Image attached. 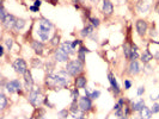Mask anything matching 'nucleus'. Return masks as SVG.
Here are the masks:
<instances>
[{
  "label": "nucleus",
  "instance_id": "obj_7",
  "mask_svg": "<svg viewBox=\"0 0 159 119\" xmlns=\"http://www.w3.org/2000/svg\"><path fill=\"white\" fill-rule=\"evenodd\" d=\"M6 89L8 93H16V92H21L22 90V84L19 80H12L10 82L6 84Z\"/></svg>",
  "mask_w": 159,
  "mask_h": 119
},
{
  "label": "nucleus",
  "instance_id": "obj_49",
  "mask_svg": "<svg viewBox=\"0 0 159 119\" xmlns=\"http://www.w3.org/2000/svg\"><path fill=\"white\" fill-rule=\"evenodd\" d=\"M91 1H92V2H95V4H97V2L99 1V0H91Z\"/></svg>",
  "mask_w": 159,
  "mask_h": 119
},
{
  "label": "nucleus",
  "instance_id": "obj_36",
  "mask_svg": "<svg viewBox=\"0 0 159 119\" xmlns=\"http://www.w3.org/2000/svg\"><path fill=\"white\" fill-rule=\"evenodd\" d=\"M151 111H152V113H159V104H153Z\"/></svg>",
  "mask_w": 159,
  "mask_h": 119
},
{
  "label": "nucleus",
  "instance_id": "obj_15",
  "mask_svg": "<svg viewBox=\"0 0 159 119\" xmlns=\"http://www.w3.org/2000/svg\"><path fill=\"white\" fill-rule=\"evenodd\" d=\"M138 11L140 12V13H147L148 11H150V7H151V5L147 2V1H145V0H141L140 2H138Z\"/></svg>",
  "mask_w": 159,
  "mask_h": 119
},
{
  "label": "nucleus",
  "instance_id": "obj_35",
  "mask_svg": "<svg viewBox=\"0 0 159 119\" xmlns=\"http://www.w3.org/2000/svg\"><path fill=\"white\" fill-rule=\"evenodd\" d=\"M67 114H68V112H67L66 110L60 111V112H59V119H65L66 117H67Z\"/></svg>",
  "mask_w": 159,
  "mask_h": 119
},
{
  "label": "nucleus",
  "instance_id": "obj_31",
  "mask_svg": "<svg viewBox=\"0 0 159 119\" xmlns=\"http://www.w3.org/2000/svg\"><path fill=\"white\" fill-rule=\"evenodd\" d=\"M78 98H80L79 96V92H78V88H74L72 90V99H73V101H77V99Z\"/></svg>",
  "mask_w": 159,
  "mask_h": 119
},
{
  "label": "nucleus",
  "instance_id": "obj_56",
  "mask_svg": "<svg viewBox=\"0 0 159 119\" xmlns=\"http://www.w3.org/2000/svg\"><path fill=\"white\" fill-rule=\"evenodd\" d=\"M119 1H122V0H119Z\"/></svg>",
  "mask_w": 159,
  "mask_h": 119
},
{
  "label": "nucleus",
  "instance_id": "obj_9",
  "mask_svg": "<svg viewBox=\"0 0 159 119\" xmlns=\"http://www.w3.org/2000/svg\"><path fill=\"white\" fill-rule=\"evenodd\" d=\"M102 12L104 13V16H111L114 12V5L111 2V0H103L102 2Z\"/></svg>",
  "mask_w": 159,
  "mask_h": 119
},
{
  "label": "nucleus",
  "instance_id": "obj_44",
  "mask_svg": "<svg viewBox=\"0 0 159 119\" xmlns=\"http://www.w3.org/2000/svg\"><path fill=\"white\" fill-rule=\"evenodd\" d=\"M30 11H32V12H37L38 11V7H36V6H30Z\"/></svg>",
  "mask_w": 159,
  "mask_h": 119
},
{
  "label": "nucleus",
  "instance_id": "obj_18",
  "mask_svg": "<svg viewBox=\"0 0 159 119\" xmlns=\"http://www.w3.org/2000/svg\"><path fill=\"white\" fill-rule=\"evenodd\" d=\"M87 53H90V50H89L87 48L80 45V48H79V50H78V60H79L81 63L85 62V54H87Z\"/></svg>",
  "mask_w": 159,
  "mask_h": 119
},
{
  "label": "nucleus",
  "instance_id": "obj_34",
  "mask_svg": "<svg viewBox=\"0 0 159 119\" xmlns=\"http://www.w3.org/2000/svg\"><path fill=\"white\" fill-rule=\"evenodd\" d=\"M90 20H91V23H92V25L95 26V28H98L99 26V19L98 18H90Z\"/></svg>",
  "mask_w": 159,
  "mask_h": 119
},
{
  "label": "nucleus",
  "instance_id": "obj_30",
  "mask_svg": "<svg viewBox=\"0 0 159 119\" xmlns=\"http://www.w3.org/2000/svg\"><path fill=\"white\" fill-rule=\"evenodd\" d=\"M5 45H6L7 50H11V49H12V45H13V39H12V38H7V39L5 41Z\"/></svg>",
  "mask_w": 159,
  "mask_h": 119
},
{
  "label": "nucleus",
  "instance_id": "obj_11",
  "mask_svg": "<svg viewBox=\"0 0 159 119\" xmlns=\"http://www.w3.org/2000/svg\"><path fill=\"white\" fill-rule=\"evenodd\" d=\"M17 19L12 16V14H7V17L5 18V20L2 22V25L5 26V29H13L14 28V24H16Z\"/></svg>",
  "mask_w": 159,
  "mask_h": 119
},
{
  "label": "nucleus",
  "instance_id": "obj_17",
  "mask_svg": "<svg viewBox=\"0 0 159 119\" xmlns=\"http://www.w3.org/2000/svg\"><path fill=\"white\" fill-rule=\"evenodd\" d=\"M37 33L40 36V38L42 41H48L49 39V33H50V30H47V29H43V28H38L37 30Z\"/></svg>",
  "mask_w": 159,
  "mask_h": 119
},
{
  "label": "nucleus",
  "instance_id": "obj_23",
  "mask_svg": "<svg viewBox=\"0 0 159 119\" xmlns=\"http://www.w3.org/2000/svg\"><path fill=\"white\" fill-rule=\"evenodd\" d=\"M144 106H145V101L144 100H139V101L132 104V111H139L140 112Z\"/></svg>",
  "mask_w": 159,
  "mask_h": 119
},
{
  "label": "nucleus",
  "instance_id": "obj_50",
  "mask_svg": "<svg viewBox=\"0 0 159 119\" xmlns=\"http://www.w3.org/2000/svg\"><path fill=\"white\" fill-rule=\"evenodd\" d=\"M52 1H53V4H56V2L59 1V0H52Z\"/></svg>",
  "mask_w": 159,
  "mask_h": 119
},
{
  "label": "nucleus",
  "instance_id": "obj_19",
  "mask_svg": "<svg viewBox=\"0 0 159 119\" xmlns=\"http://www.w3.org/2000/svg\"><path fill=\"white\" fill-rule=\"evenodd\" d=\"M64 51H66L68 55L69 54H74V48L72 47V43L69 42V41H66V42H64L62 44H61V47H60Z\"/></svg>",
  "mask_w": 159,
  "mask_h": 119
},
{
  "label": "nucleus",
  "instance_id": "obj_57",
  "mask_svg": "<svg viewBox=\"0 0 159 119\" xmlns=\"http://www.w3.org/2000/svg\"><path fill=\"white\" fill-rule=\"evenodd\" d=\"M1 119H4V118H1Z\"/></svg>",
  "mask_w": 159,
  "mask_h": 119
},
{
  "label": "nucleus",
  "instance_id": "obj_51",
  "mask_svg": "<svg viewBox=\"0 0 159 119\" xmlns=\"http://www.w3.org/2000/svg\"><path fill=\"white\" fill-rule=\"evenodd\" d=\"M80 119H86V118H85L84 116H81V117H80Z\"/></svg>",
  "mask_w": 159,
  "mask_h": 119
},
{
  "label": "nucleus",
  "instance_id": "obj_13",
  "mask_svg": "<svg viewBox=\"0 0 159 119\" xmlns=\"http://www.w3.org/2000/svg\"><path fill=\"white\" fill-rule=\"evenodd\" d=\"M129 73L132 74V75H138L139 73H140V66H139V62L138 61H130V63H129Z\"/></svg>",
  "mask_w": 159,
  "mask_h": 119
},
{
  "label": "nucleus",
  "instance_id": "obj_38",
  "mask_svg": "<svg viewBox=\"0 0 159 119\" xmlns=\"http://www.w3.org/2000/svg\"><path fill=\"white\" fill-rule=\"evenodd\" d=\"M130 87H132V82L129 80H125V88L129 89Z\"/></svg>",
  "mask_w": 159,
  "mask_h": 119
},
{
  "label": "nucleus",
  "instance_id": "obj_4",
  "mask_svg": "<svg viewBox=\"0 0 159 119\" xmlns=\"http://www.w3.org/2000/svg\"><path fill=\"white\" fill-rule=\"evenodd\" d=\"M12 67L16 70V73H18V74H25V72L28 70V64L23 59H17L13 62Z\"/></svg>",
  "mask_w": 159,
  "mask_h": 119
},
{
  "label": "nucleus",
  "instance_id": "obj_28",
  "mask_svg": "<svg viewBox=\"0 0 159 119\" xmlns=\"http://www.w3.org/2000/svg\"><path fill=\"white\" fill-rule=\"evenodd\" d=\"M123 51H125V56L129 60V56H130V53H132V49H130V47L128 45L127 43L123 45Z\"/></svg>",
  "mask_w": 159,
  "mask_h": 119
},
{
  "label": "nucleus",
  "instance_id": "obj_2",
  "mask_svg": "<svg viewBox=\"0 0 159 119\" xmlns=\"http://www.w3.org/2000/svg\"><path fill=\"white\" fill-rule=\"evenodd\" d=\"M83 68H84V63H81L79 60L68 61L66 64V72L71 76H79V74L83 72Z\"/></svg>",
  "mask_w": 159,
  "mask_h": 119
},
{
  "label": "nucleus",
  "instance_id": "obj_3",
  "mask_svg": "<svg viewBox=\"0 0 159 119\" xmlns=\"http://www.w3.org/2000/svg\"><path fill=\"white\" fill-rule=\"evenodd\" d=\"M29 101L31 102L35 107H38L44 101V99H43V95L40 93V90L32 89L31 92L29 93Z\"/></svg>",
  "mask_w": 159,
  "mask_h": 119
},
{
  "label": "nucleus",
  "instance_id": "obj_6",
  "mask_svg": "<svg viewBox=\"0 0 159 119\" xmlns=\"http://www.w3.org/2000/svg\"><path fill=\"white\" fill-rule=\"evenodd\" d=\"M24 75V87H25V90L27 92H31L32 89H33V79H32V74L31 72L28 69L27 72H25V74H23Z\"/></svg>",
  "mask_w": 159,
  "mask_h": 119
},
{
  "label": "nucleus",
  "instance_id": "obj_12",
  "mask_svg": "<svg viewBox=\"0 0 159 119\" xmlns=\"http://www.w3.org/2000/svg\"><path fill=\"white\" fill-rule=\"evenodd\" d=\"M108 79H109V82H110V85H111V88L114 90V93L117 95V94H120V86H119V84H117V81H116V78L111 74V73H109L108 74Z\"/></svg>",
  "mask_w": 159,
  "mask_h": 119
},
{
  "label": "nucleus",
  "instance_id": "obj_25",
  "mask_svg": "<svg viewBox=\"0 0 159 119\" xmlns=\"http://www.w3.org/2000/svg\"><path fill=\"white\" fill-rule=\"evenodd\" d=\"M40 26L43 28V29H47V30L53 29V24H52L48 19H41V20H40Z\"/></svg>",
  "mask_w": 159,
  "mask_h": 119
},
{
  "label": "nucleus",
  "instance_id": "obj_54",
  "mask_svg": "<svg viewBox=\"0 0 159 119\" xmlns=\"http://www.w3.org/2000/svg\"><path fill=\"white\" fill-rule=\"evenodd\" d=\"M120 119H126V117H121Z\"/></svg>",
  "mask_w": 159,
  "mask_h": 119
},
{
  "label": "nucleus",
  "instance_id": "obj_52",
  "mask_svg": "<svg viewBox=\"0 0 159 119\" xmlns=\"http://www.w3.org/2000/svg\"><path fill=\"white\" fill-rule=\"evenodd\" d=\"M72 1H73V2H78V0H72Z\"/></svg>",
  "mask_w": 159,
  "mask_h": 119
},
{
  "label": "nucleus",
  "instance_id": "obj_58",
  "mask_svg": "<svg viewBox=\"0 0 159 119\" xmlns=\"http://www.w3.org/2000/svg\"><path fill=\"white\" fill-rule=\"evenodd\" d=\"M31 119H33V118H31Z\"/></svg>",
  "mask_w": 159,
  "mask_h": 119
},
{
  "label": "nucleus",
  "instance_id": "obj_22",
  "mask_svg": "<svg viewBox=\"0 0 159 119\" xmlns=\"http://www.w3.org/2000/svg\"><path fill=\"white\" fill-rule=\"evenodd\" d=\"M79 110H80V107H79V104H77V101H72L69 111L73 113V118H74V119H79L78 117H75V116H77V113L79 112Z\"/></svg>",
  "mask_w": 159,
  "mask_h": 119
},
{
  "label": "nucleus",
  "instance_id": "obj_39",
  "mask_svg": "<svg viewBox=\"0 0 159 119\" xmlns=\"http://www.w3.org/2000/svg\"><path fill=\"white\" fill-rule=\"evenodd\" d=\"M59 43V36H55L54 38H53V41H52V44L53 45H56Z\"/></svg>",
  "mask_w": 159,
  "mask_h": 119
},
{
  "label": "nucleus",
  "instance_id": "obj_46",
  "mask_svg": "<svg viewBox=\"0 0 159 119\" xmlns=\"http://www.w3.org/2000/svg\"><path fill=\"white\" fill-rule=\"evenodd\" d=\"M40 64H41V62H40V61H38V62H36V61L33 62V66H35V67H36V66H40Z\"/></svg>",
  "mask_w": 159,
  "mask_h": 119
},
{
  "label": "nucleus",
  "instance_id": "obj_5",
  "mask_svg": "<svg viewBox=\"0 0 159 119\" xmlns=\"http://www.w3.org/2000/svg\"><path fill=\"white\" fill-rule=\"evenodd\" d=\"M91 100L92 99L86 96V95L79 98V107H80V110L83 112H87V111H90L92 108V101Z\"/></svg>",
  "mask_w": 159,
  "mask_h": 119
},
{
  "label": "nucleus",
  "instance_id": "obj_10",
  "mask_svg": "<svg viewBox=\"0 0 159 119\" xmlns=\"http://www.w3.org/2000/svg\"><path fill=\"white\" fill-rule=\"evenodd\" d=\"M68 59H69V55L66 51H64L61 48L56 49V51H55V60L58 62H68Z\"/></svg>",
  "mask_w": 159,
  "mask_h": 119
},
{
  "label": "nucleus",
  "instance_id": "obj_20",
  "mask_svg": "<svg viewBox=\"0 0 159 119\" xmlns=\"http://www.w3.org/2000/svg\"><path fill=\"white\" fill-rule=\"evenodd\" d=\"M94 29H95V26L94 25H87V26H85L84 29L81 30V36L83 37H91L94 33H95V31H94Z\"/></svg>",
  "mask_w": 159,
  "mask_h": 119
},
{
  "label": "nucleus",
  "instance_id": "obj_32",
  "mask_svg": "<svg viewBox=\"0 0 159 119\" xmlns=\"http://www.w3.org/2000/svg\"><path fill=\"white\" fill-rule=\"evenodd\" d=\"M139 57V54H138V51H134V50H132V53H130V56H129V60L130 61H136V59Z\"/></svg>",
  "mask_w": 159,
  "mask_h": 119
},
{
  "label": "nucleus",
  "instance_id": "obj_37",
  "mask_svg": "<svg viewBox=\"0 0 159 119\" xmlns=\"http://www.w3.org/2000/svg\"><path fill=\"white\" fill-rule=\"evenodd\" d=\"M144 93H145V87H144V86H141V87L138 88V95H139V96L142 95Z\"/></svg>",
  "mask_w": 159,
  "mask_h": 119
},
{
  "label": "nucleus",
  "instance_id": "obj_21",
  "mask_svg": "<svg viewBox=\"0 0 159 119\" xmlns=\"http://www.w3.org/2000/svg\"><path fill=\"white\" fill-rule=\"evenodd\" d=\"M151 117H152V111L148 107L144 106L142 110L140 111V119H151Z\"/></svg>",
  "mask_w": 159,
  "mask_h": 119
},
{
  "label": "nucleus",
  "instance_id": "obj_53",
  "mask_svg": "<svg viewBox=\"0 0 159 119\" xmlns=\"http://www.w3.org/2000/svg\"><path fill=\"white\" fill-rule=\"evenodd\" d=\"M132 119H139V118H138V117H133Z\"/></svg>",
  "mask_w": 159,
  "mask_h": 119
},
{
  "label": "nucleus",
  "instance_id": "obj_14",
  "mask_svg": "<svg viewBox=\"0 0 159 119\" xmlns=\"http://www.w3.org/2000/svg\"><path fill=\"white\" fill-rule=\"evenodd\" d=\"M31 48H32V50H33L36 54L41 55V54L43 53L44 45H43V43H42V42H40V41H32V42H31Z\"/></svg>",
  "mask_w": 159,
  "mask_h": 119
},
{
  "label": "nucleus",
  "instance_id": "obj_26",
  "mask_svg": "<svg viewBox=\"0 0 159 119\" xmlns=\"http://www.w3.org/2000/svg\"><path fill=\"white\" fill-rule=\"evenodd\" d=\"M25 24H27V22H25L24 19H17V22H16V24H14V28H13V29L16 30V31H21V30L24 29Z\"/></svg>",
  "mask_w": 159,
  "mask_h": 119
},
{
  "label": "nucleus",
  "instance_id": "obj_27",
  "mask_svg": "<svg viewBox=\"0 0 159 119\" xmlns=\"http://www.w3.org/2000/svg\"><path fill=\"white\" fill-rule=\"evenodd\" d=\"M6 105H7V98L5 96L4 93L0 94V108L1 110H5L6 108Z\"/></svg>",
  "mask_w": 159,
  "mask_h": 119
},
{
  "label": "nucleus",
  "instance_id": "obj_1",
  "mask_svg": "<svg viewBox=\"0 0 159 119\" xmlns=\"http://www.w3.org/2000/svg\"><path fill=\"white\" fill-rule=\"evenodd\" d=\"M67 72L66 70H60L56 74H48L46 79V85L47 87L50 89H59L68 86L69 80L67 79Z\"/></svg>",
  "mask_w": 159,
  "mask_h": 119
},
{
  "label": "nucleus",
  "instance_id": "obj_33",
  "mask_svg": "<svg viewBox=\"0 0 159 119\" xmlns=\"http://www.w3.org/2000/svg\"><path fill=\"white\" fill-rule=\"evenodd\" d=\"M99 95H100V92H99V90H94V92L91 93L90 98H91L92 100H96V99H98V98H99Z\"/></svg>",
  "mask_w": 159,
  "mask_h": 119
},
{
  "label": "nucleus",
  "instance_id": "obj_48",
  "mask_svg": "<svg viewBox=\"0 0 159 119\" xmlns=\"http://www.w3.org/2000/svg\"><path fill=\"white\" fill-rule=\"evenodd\" d=\"M154 57H156L157 60H159V51L157 53V54H156V55H154Z\"/></svg>",
  "mask_w": 159,
  "mask_h": 119
},
{
  "label": "nucleus",
  "instance_id": "obj_8",
  "mask_svg": "<svg viewBox=\"0 0 159 119\" xmlns=\"http://www.w3.org/2000/svg\"><path fill=\"white\" fill-rule=\"evenodd\" d=\"M135 28H136L138 35L142 37V36L146 35L148 25H147V22H146V20H144V19H139V20H136V23H135Z\"/></svg>",
  "mask_w": 159,
  "mask_h": 119
},
{
  "label": "nucleus",
  "instance_id": "obj_24",
  "mask_svg": "<svg viewBox=\"0 0 159 119\" xmlns=\"http://www.w3.org/2000/svg\"><path fill=\"white\" fill-rule=\"evenodd\" d=\"M153 59V56H152V54L146 49V50H144V53H142V55H141V61L144 62V63H148L151 60Z\"/></svg>",
  "mask_w": 159,
  "mask_h": 119
},
{
  "label": "nucleus",
  "instance_id": "obj_55",
  "mask_svg": "<svg viewBox=\"0 0 159 119\" xmlns=\"http://www.w3.org/2000/svg\"><path fill=\"white\" fill-rule=\"evenodd\" d=\"M158 99H159V94H158Z\"/></svg>",
  "mask_w": 159,
  "mask_h": 119
},
{
  "label": "nucleus",
  "instance_id": "obj_47",
  "mask_svg": "<svg viewBox=\"0 0 159 119\" xmlns=\"http://www.w3.org/2000/svg\"><path fill=\"white\" fill-rule=\"evenodd\" d=\"M36 119H46V118H44V117H43V116H40V114H38V116H37V117H36Z\"/></svg>",
  "mask_w": 159,
  "mask_h": 119
},
{
  "label": "nucleus",
  "instance_id": "obj_43",
  "mask_svg": "<svg viewBox=\"0 0 159 119\" xmlns=\"http://www.w3.org/2000/svg\"><path fill=\"white\" fill-rule=\"evenodd\" d=\"M33 6H36V7H40V6H41V0H35V2H33Z\"/></svg>",
  "mask_w": 159,
  "mask_h": 119
},
{
  "label": "nucleus",
  "instance_id": "obj_42",
  "mask_svg": "<svg viewBox=\"0 0 159 119\" xmlns=\"http://www.w3.org/2000/svg\"><path fill=\"white\" fill-rule=\"evenodd\" d=\"M129 112H130V110H129V107H125V117H128L129 116Z\"/></svg>",
  "mask_w": 159,
  "mask_h": 119
},
{
  "label": "nucleus",
  "instance_id": "obj_41",
  "mask_svg": "<svg viewBox=\"0 0 159 119\" xmlns=\"http://www.w3.org/2000/svg\"><path fill=\"white\" fill-rule=\"evenodd\" d=\"M44 104H46V105H47V106H49V107H50V108H52V107H53V105H52V104H50V102H49V100H48V98H46V99H44Z\"/></svg>",
  "mask_w": 159,
  "mask_h": 119
},
{
  "label": "nucleus",
  "instance_id": "obj_45",
  "mask_svg": "<svg viewBox=\"0 0 159 119\" xmlns=\"http://www.w3.org/2000/svg\"><path fill=\"white\" fill-rule=\"evenodd\" d=\"M0 55L4 56V47H0Z\"/></svg>",
  "mask_w": 159,
  "mask_h": 119
},
{
  "label": "nucleus",
  "instance_id": "obj_16",
  "mask_svg": "<svg viewBox=\"0 0 159 119\" xmlns=\"http://www.w3.org/2000/svg\"><path fill=\"white\" fill-rule=\"evenodd\" d=\"M87 85V79L84 75H79L75 79V88H85Z\"/></svg>",
  "mask_w": 159,
  "mask_h": 119
},
{
  "label": "nucleus",
  "instance_id": "obj_40",
  "mask_svg": "<svg viewBox=\"0 0 159 119\" xmlns=\"http://www.w3.org/2000/svg\"><path fill=\"white\" fill-rule=\"evenodd\" d=\"M80 44H81V41H79V39H75V41L72 43V47H73V48H75L77 45H80Z\"/></svg>",
  "mask_w": 159,
  "mask_h": 119
},
{
  "label": "nucleus",
  "instance_id": "obj_29",
  "mask_svg": "<svg viewBox=\"0 0 159 119\" xmlns=\"http://www.w3.org/2000/svg\"><path fill=\"white\" fill-rule=\"evenodd\" d=\"M7 17V13H6V10H5V7L2 6L1 8H0V20H1V23L5 20V18Z\"/></svg>",
  "mask_w": 159,
  "mask_h": 119
}]
</instances>
